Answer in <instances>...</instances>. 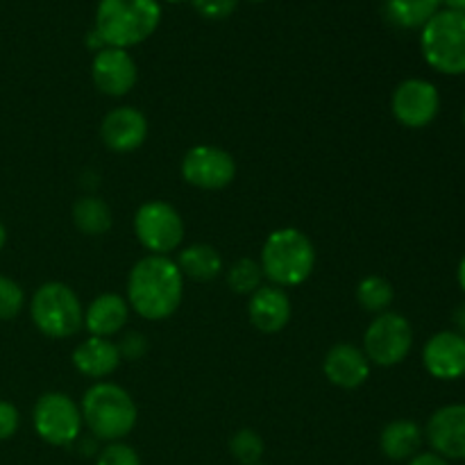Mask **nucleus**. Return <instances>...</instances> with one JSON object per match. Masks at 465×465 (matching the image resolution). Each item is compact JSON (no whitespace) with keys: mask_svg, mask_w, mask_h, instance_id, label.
<instances>
[{"mask_svg":"<svg viewBox=\"0 0 465 465\" xmlns=\"http://www.w3.org/2000/svg\"><path fill=\"white\" fill-rule=\"evenodd\" d=\"M184 298V275L175 259L145 254L127 275L125 300L130 312L143 321H166L180 309Z\"/></svg>","mask_w":465,"mask_h":465,"instance_id":"f257e3e1","label":"nucleus"},{"mask_svg":"<svg viewBox=\"0 0 465 465\" xmlns=\"http://www.w3.org/2000/svg\"><path fill=\"white\" fill-rule=\"evenodd\" d=\"M80 411L91 436L104 443L125 440L139 420L134 398L114 381H95L89 386L82 395Z\"/></svg>","mask_w":465,"mask_h":465,"instance_id":"f03ea898","label":"nucleus"},{"mask_svg":"<svg viewBox=\"0 0 465 465\" xmlns=\"http://www.w3.org/2000/svg\"><path fill=\"white\" fill-rule=\"evenodd\" d=\"M162 23L159 0H100L95 25L104 45L130 50L143 44Z\"/></svg>","mask_w":465,"mask_h":465,"instance_id":"7ed1b4c3","label":"nucleus"},{"mask_svg":"<svg viewBox=\"0 0 465 465\" xmlns=\"http://www.w3.org/2000/svg\"><path fill=\"white\" fill-rule=\"evenodd\" d=\"M263 277L280 289L300 286L313 275L316 248L312 239L298 227H280L271 232L262 245Z\"/></svg>","mask_w":465,"mask_h":465,"instance_id":"20e7f679","label":"nucleus"},{"mask_svg":"<svg viewBox=\"0 0 465 465\" xmlns=\"http://www.w3.org/2000/svg\"><path fill=\"white\" fill-rule=\"evenodd\" d=\"M30 318L48 339H71L84 327V304L64 282H45L32 295Z\"/></svg>","mask_w":465,"mask_h":465,"instance_id":"39448f33","label":"nucleus"},{"mask_svg":"<svg viewBox=\"0 0 465 465\" xmlns=\"http://www.w3.org/2000/svg\"><path fill=\"white\" fill-rule=\"evenodd\" d=\"M420 53L440 75H465V14L440 9L420 30Z\"/></svg>","mask_w":465,"mask_h":465,"instance_id":"423d86ee","label":"nucleus"},{"mask_svg":"<svg viewBox=\"0 0 465 465\" xmlns=\"http://www.w3.org/2000/svg\"><path fill=\"white\" fill-rule=\"evenodd\" d=\"M32 425L36 436L54 448H68L77 443L84 430L80 404L59 391H50L36 400L32 409Z\"/></svg>","mask_w":465,"mask_h":465,"instance_id":"0eeeda50","label":"nucleus"},{"mask_svg":"<svg viewBox=\"0 0 465 465\" xmlns=\"http://www.w3.org/2000/svg\"><path fill=\"white\" fill-rule=\"evenodd\" d=\"M134 236L150 254L168 257L184 241L182 213L166 200H148L134 213Z\"/></svg>","mask_w":465,"mask_h":465,"instance_id":"6e6552de","label":"nucleus"},{"mask_svg":"<svg viewBox=\"0 0 465 465\" xmlns=\"http://www.w3.org/2000/svg\"><path fill=\"white\" fill-rule=\"evenodd\" d=\"M413 348V327L398 312H384L372 318L363 334V352L380 368L400 366Z\"/></svg>","mask_w":465,"mask_h":465,"instance_id":"1a4fd4ad","label":"nucleus"},{"mask_svg":"<svg viewBox=\"0 0 465 465\" xmlns=\"http://www.w3.org/2000/svg\"><path fill=\"white\" fill-rule=\"evenodd\" d=\"M180 173L186 184L203 191H221L234 182L236 162L227 150L212 143H200L186 150Z\"/></svg>","mask_w":465,"mask_h":465,"instance_id":"9d476101","label":"nucleus"},{"mask_svg":"<svg viewBox=\"0 0 465 465\" xmlns=\"http://www.w3.org/2000/svg\"><path fill=\"white\" fill-rule=\"evenodd\" d=\"M391 112L407 130H422L431 125L440 112L439 86L422 77L400 82L391 95Z\"/></svg>","mask_w":465,"mask_h":465,"instance_id":"9b49d317","label":"nucleus"},{"mask_svg":"<svg viewBox=\"0 0 465 465\" xmlns=\"http://www.w3.org/2000/svg\"><path fill=\"white\" fill-rule=\"evenodd\" d=\"M91 80L100 94L109 95V98H123L139 82V66H136L130 50L104 45L103 50L94 54Z\"/></svg>","mask_w":465,"mask_h":465,"instance_id":"f8f14e48","label":"nucleus"},{"mask_svg":"<svg viewBox=\"0 0 465 465\" xmlns=\"http://www.w3.org/2000/svg\"><path fill=\"white\" fill-rule=\"evenodd\" d=\"M431 452L448 461H465V404H445L436 409L425 427Z\"/></svg>","mask_w":465,"mask_h":465,"instance_id":"ddd939ff","label":"nucleus"},{"mask_svg":"<svg viewBox=\"0 0 465 465\" xmlns=\"http://www.w3.org/2000/svg\"><path fill=\"white\" fill-rule=\"evenodd\" d=\"M100 139L114 153H134L148 139V118L130 104L114 107L100 123Z\"/></svg>","mask_w":465,"mask_h":465,"instance_id":"4468645a","label":"nucleus"},{"mask_svg":"<svg viewBox=\"0 0 465 465\" xmlns=\"http://www.w3.org/2000/svg\"><path fill=\"white\" fill-rule=\"evenodd\" d=\"M422 366L434 380H461L465 377V336L454 330H445L427 339L422 348Z\"/></svg>","mask_w":465,"mask_h":465,"instance_id":"2eb2a0df","label":"nucleus"},{"mask_svg":"<svg viewBox=\"0 0 465 465\" xmlns=\"http://www.w3.org/2000/svg\"><path fill=\"white\" fill-rule=\"evenodd\" d=\"M372 363L368 361L366 352L354 343H336L322 361V372L327 381L339 389L354 391L371 380Z\"/></svg>","mask_w":465,"mask_h":465,"instance_id":"dca6fc26","label":"nucleus"},{"mask_svg":"<svg viewBox=\"0 0 465 465\" xmlns=\"http://www.w3.org/2000/svg\"><path fill=\"white\" fill-rule=\"evenodd\" d=\"M291 298L284 289L275 284H263L250 295L248 316L250 322L263 334H277L291 322Z\"/></svg>","mask_w":465,"mask_h":465,"instance_id":"f3484780","label":"nucleus"},{"mask_svg":"<svg viewBox=\"0 0 465 465\" xmlns=\"http://www.w3.org/2000/svg\"><path fill=\"white\" fill-rule=\"evenodd\" d=\"M71 359L80 375L98 381H104V377L114 375L123 361L116 341L100 339V336H89L82 343H77Z\"/></svg>","mask_w":465,"mask_h":465,"instance_id":"a211bd4d","label":"nucleus"},{"mask_svg":"<svg viewBox=\"0 0 465 465\" xmlns=\"http://www.w3.org/2000/svg\"><path fill=\"white\" fill-rule=\"evenodd\" d=\"M130 318V304L118 293H103L84 309V327L89 336L112 339L121 334Z\"/></svg>","mask_w":465,"mask_h":465,"instance_id":"6ab92c4d","label":"nucleus"},{"mask_svg":"<svg viewBox=\"0 0 465 465\" xmlns=\"http://www.w3.org/2000/svg\"><path fill=\"white\" fill-rule=\"evenodd\" d=\"M422 443H425V430L407 418L391 420L380 434V450L391 461H409L420 452Z\"/></svg>","mask_w":465,"mask_h":465,"instance_id":"aec40b11","label":"nucleus"},{"mask_svg":"<svg viewBox=\"0 0 465 465\" xmlns=\"http://www.w3.org/2000/svg\"><path fill=\"white\" fill-rule=\"evenodd\" d=\"M175 263L184 280L193 282H212L225 271L221 252L209 243H193L189 248H182Z\"/></svg>","mask_w":465,"mask_h":465,"instance_id":"412c9836","label":"nucleus"},{"mask_svg":"<svg viewBox=\"0 0 465 465\" xmlns=\"http://www.w3.org/2000/svg\"><path fill=\"white\" fill-rule=\"evenodd\" d=\"M440 9V0H384L386 21L400 30H422Z\"/></svg>","mask_w":465,"mask_h":465,"instance_id":"4be33fe9","label":"nucleus"},{"mask_svg":"<svg viewBox=\"0 0 465 465\" xmlns=\"http://www.w3.org/2000/svg\"><path fill=\"white\" fill-rule=\"evenodd\" d=\"M73 225L86 236H103L112 230L114 213L112 207L98 195H82L71 209Z\"/></svg>","mask_w":465,"mask_h":465,"instance_id":"5701e85b","label":"nucleus"},{"mask_svg":"<svg viewBox=\"0 0 465 465\" xmlns=\"http://www.w3.org/2000/svg\"><path fill=\"white\" fill-rule=\"evenodd\" d=\"M395 300V289L386 277L381 275H368L357 284V302L361 304L366 312L380 313L391 312V304Z\"/></svg>","mask_w":465,"mask_h":465,"instance_id":"b1692460","label":"nucleus"},{"mask_svg":"<svg viewBox=\"0 0 465 465\" xmlns=\"http://www.w3.org/2000/svg\"><path fill=\"white\" fill-rule=\"evenodd\" d=\"M263 271L257 259L243 257L227 268V286L239 295H252L259 286H263Z\"/></svg>","mask_w":465,"mask_h":465,"instance_id":"393cba45","label":"nucleus"},{"mask_svg":"<svg viewBox=\"0 0 465 465\" xmlns=\"http://www.w3.org/2000/svg\"><path fill=\"white\" fill-rule=\"evenodd\" d=\"M266 443L254 430H239L230 439V454L239 461V465L262 463Z\"/></svg>","mask_w":465,"mask_h":465,"instance_id":"a878e982","label":"nucleus"},{"mask_svg":"<svg viewBox=\"0 0 465 465\" xmlns=\"http://www.w3.org/2000/svg\"><path fill=\"white\" fill-rule=\"evenodd\" d=\"M25 307V293L12 277L0 275V322L12 321Z\"/></svg>","mask_w":465,"mask_h":465,"instance_id":"bb28decb","label":"nucleus"},{"mask_svg":"<svg viewBox=\"0 0 465 465\" xmlns=\"http://www.w3.org/2000/svg\"><path fill=\"white\" fill-rule=\"evenodd\" d=\"M95 465H143L141 463L139 452L125 440H116V443H107L100 448Z\"/></svg>","mask_w":465,"mask_h":465,"instance_id":"cd10ccee","label":"nucleus"},{"mask_svg":"<svg viewBox=\"0 0 465 465\" xmlns=\"http://www.w3.org/2000/svg\"><path fill=\"white\" fill-rule=\"evenodd\" d=\"M191 3H193L195 12L207 21H223L239 7V0H191Z\"/></svg>","mask_w":465,"mask_h":465,"instance_id":"c85d7f7f","label":"nucleus"},{"mask_svg":"<svg viewBox=\"0 0 465 465\" xmlns=\"http://www.w3.org/2000/svg\"><path fill=\"white\" fill-rule=\"evenodd\" d=\"M116 345L118 352H121V359L136 361V359H141L148 352V336L141 334V331H125Z\"/></svg>","mask_w":465,"mask_h":465,"instance_id":"c756f323","label":"nucleus"},{"mask_svg":"<svg viewBox=\"0 0 465 465\" xmlns=\"http://www.w3.org/2000/svg\"><path fill=\"white\" fill-rule=\"evenodd\" d=\"M21 427V413L7 400H0V440H9Z\"/></svg>","mask_w":465,"mask_h":465,"instance_id":"7c9ffc66","label":"nucleus"},{"mask_svg":"<svg viewBox=\"0 0 465 465\" xmlns=\"http://www.w3.org/2000/svg\"><path fill=\"white\" fill-rule=\"evenodd\" d=\"M407 465H450V461L448 459L440 457V454L431 452L430 450V452H418L416 457L409 459Z\"/></svg>","mask_w":465,"mask_h":465,"instance_id":"2f4dec72","label":"nucleus"},{"mask_svg":"<svg viewBox=\"0 0 465 465\" xmlns=\"http://www.w3.org/2000/svg\"><path fill=\"white\" fill-rule=\"evenodd\" d=\"M452 322H454V331H459V334L465 336V300L457 309H454Z\"/></svg>","mask_w":465,"mask_h":465,"instance_id":"473e14b6","label":"nucleus"},{"mask_svg":"<svg viewBox=\"0 0 465 465\" xmlns=\"http://www.w3.org/2000/svg\"><path fill=\"white\" fill-rule=\"evenodd\" d=\"M445 5L443 9H452V12L465 14V0H440Z\"/></svg>","mask_w":465,"mask_h":465,"instance_id":"72a5a7b5","label":"nucleus"},{"mask_svg":"<svg viewBox=\"0 0 465 465\" xmlns=\"http://www.w3.org/2000/svg\"><path fill=\"white\" fill-rule=\"evenodd\" d=\"M457 280H459V286H461V291L465 293V254L461 257V262H459V268H457Z\"/></svg>","mask_w":465,"mask_h":465,"instance_id":"f704fd0d","label":"nucleus"},{"mask_svg":"<svg viewBox=\"0 0 465 465\" xmlns=\"http://www.w3.org/2000/svg\"><path fill=\"white\" fill-rule=\"evenodd\" d=\"M5 243H7V230H5L3 221H0V252H3Z\"/></svg>","mask_w":465,"mask_h":465,"instance_id":"c9c22d12","label":"nucleus"},{"mask_svg":"<svg viewBox=\"0 0 465 465\" xmlns=\"http://www.w3.org/2000/svg\"><path fill=\"white\" fill-rule=\"evenodd\" d=\"M166 3H189V0H166Z\"/></svg>","mask_w":465,"mask_h":465,"instance_id":"e433bc0d","label":"nucleus"},{"mask_svg":"<svg viewBox=\"0 0 465 465\" xmlns=\"http://www.w3.org/2000/svg\"><path fill=\"white\" fill-rule=\"evenodd\" d=\"M250 3H263V0H250Z\"/></svg>","mask_w":465,"mask_h":465,"instance_id":"4c0bfd02","label":"nucleus"},{"mask_svg":"<svg viewBox=\"0 0 465 465\" xmlns=\"http://www.w3.org/2000/svg\"><path fill=\"white\" fill-rule=\"evenodd\" d=\"M463 127H465V109H463Z\"/></svg>","mask_w":465,"mask_h":465,"instance_id":"58836bf2","label":"nucleus"},{"mask_svg":"<svg viewBox=\"0 0 465 465\" xmlns=\"http://www.w3.org/2000/svg\"><path fill=\"white\" fill-rule=\"evenodd\" d=\"M254 465H262V463H254Z\"/></svg>","mask_w":465,"mask_h":465,"instance_id":"ea45409f","label":"nucleus"}]
</instances>
